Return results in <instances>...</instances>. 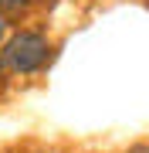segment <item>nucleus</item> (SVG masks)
Listing matches in <instances>:
<instances>
[{"instance_id": "nucleus-4", "label": "nucleus", "mask_w": 149, "mask_h": 153, "mask_svg": "<svg viewBox=\"0 0 149 153\" xmlns=\"http://www.w3.org/2000/svg\"><path fill=\"white\" fill-rule=\"evenodd\" d=\"M126 153H149V143H136V146H129Z\"/></svg>"}, {"instance_id": "nucleus-3", "label": "nucleus", "mask_w": 149, "mask_h": 153, "mask_svg": "<svg viewBox=\"0 0 149 153\" xmlns=\"http://www.w3.org/2000/svg\"><path fill=\"white\" fill-rule=\"evenodd\" d=\"M7 38H10V21L0 14V48H4V41H7Z\"/></svg>"}, {"instance_id": "nucleus-1", "label": "nucleus", "mask_w": 149, "mask_h": 153, "mask_svg": "<svg viewBox=\"0 0 149 153\" xmlns=\"http://www.w3.org/2000/svg\"><path fill=\"white\" fill-rule=\"evenodd\" d=\"M51 58V41L44 31H34V27H21L14 31L10 38L4 41L0 48V61H4V71L7 75H37L41 68L48 65Z\"/></svg>"}, {"instance_id": "nucleus-5", "label": "nucleus", "mask_w": 149, "mask_h": 153, "mask_svg": "<svg viewBox=\"0 0 149 153\" xmlns=\"http://www.w3.org/2000/svg\"><path fill=\"white\" fill-rule=\"evenodd\" d=\"M4 75H7V71H4V61H0V78H4Z\"/></svg>"}, {"instance_id": "nucleus-2", "label": "nucleus", "mask_w": 149, "mask_h": 153, "mask_svg": "<svg viewBox=\"0 0 149 153\" xmlns=\"http://www.w3.org/2000/svg\"><path fill=\"white\" fill-rule=\"evenodd\" d=\"M31 4H34V0H0V14L10 21V17H17V14L31 10Z\"/></svg>"}]
</instances>
